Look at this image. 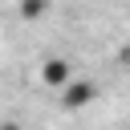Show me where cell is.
<instances>
[{"label": "cell", "instance_id": "obj_3", "mask_svg": "<svg viewBox=\"0 0 130 130\" xmlns=\"http://www.w3.org/2000/svg\"><path fill=\"white\" fill-rule=\"evenodd\" d=\"M16 12H20V20H24V24H37V20L49 12V0H20V4H16Z\"/></svg>", "mask_w": 130, "mask_h": 130}, {"label": "cell", "instance_id": "obj_5", "mask_svg": "<svg viewBox=\"0 0 130 130\" xmlns=\"http://www.w3.org/2000/svg\"><path fill=\"white\" fill-rule=\"evenodd\" d=\"M126 73H130V49H126Z\"/></svg>", "mask_w": 130, "mask_h": 130}, {"label": "cell", "instance_id": "obj_2", "mask_svg": "<svg viewBox=\"0 0 130 130\" xmlns=\"http://www.w3.org/2000/svg\"><path fill=\"white\" fill-rule=\"evenodd\" d=\"M93 98H98V85H93L89 77H73V81L61 89V110H85Z\"/></svg>", "mask_w": 130, "mask_h": 130}, {"label": "cell", "instance_id": "obj_4", "mask_svg": "<svg viewBox=\"0 0 130 130\" xmlns=\"http://www.w3.org/2000/svg\"><path fill=\"white\" fill-rule=\"evenodd\" d=\"M0 130H20V126L16 122H0Z\"/></svg>", "mask_w": 130, "mask_h": 130}, {"label": "cell", "instance_id": "obj_1", "mask_svg": "<svg viewBox=\"0 0 130 130\" xmlns=\"http://www.w3.org/2000/svg\"><path fill=\"white\" fill-rule=\"evenodd\" d=\"M73 81V65H69V57H45L41 61V85H49V89H65Z\"/></svg>", "mask_w": 130, "mask_h": 130}]
</instances>
